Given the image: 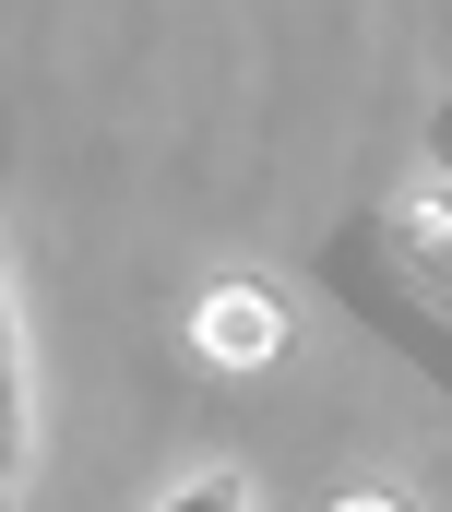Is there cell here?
<instances>
[{
  "mask_svg": "<svg viewBox=\"0 0 452 512\" xmlns=\"http://www.w3.org/2000/svg\"><path fill=\"white\" fill-rule=\"evenodd\" d=\"M191 346L215 358V370H262V358H286V298L262 286V274H226L191 298Z\"/></svg>",
  "mask_w": 452,
  "mask_h": 512,
  "instance_id": "6da1fadb",
  "label": "cell"
},
{
  "mask_svg": "<svg viewBox=\"0 0 452 512\" xmlns=\"http://www.w3.org/2000/svg\"><path fill=\"white\" fill-rule=\"evenodd\" d=\"M393 239H405V262H417V286L452 298V179H417V191L393 203Z\"/></svg>",
  "mask_w": 452,
  "mask_h": 512,
  "instance_id": "7a4b0ae2",
  "label": "cell"
},
{
  "mask_svg": "<svg viewBox=\"0 0 452 512\" xmlns=\"http://www.w3.org/2000/svg\"><path fill=\"white\" fill-rule=\"evenodd\" d=\"M24 477V346H12V286H0V512Z\"/></svg>",
  "mask_w": 452,
  "mask_h": 512,
  "instance_id": "3957f363",
  "label": "cell"
},
{
  "mask_svg": "<svg viewBox=\"0 0 452 512\" xmlns=\"http://www.w3.org/2000/svg\"><path fill=\"white\" fill-rule=\"evenodd\" d=\"M155 512H262V489H250L238 465H203V477H191L179 501H155Z\"/></svg>",
  "mask_w": 452,
  "mask_h": 512,
  "instance_id": "277c9868",
  "label": "cell"
},
{
  "mask_svg": "<svg viewBox=\"0 0 452 512\" xmlns=\"http://www.w3.org/2000/svg\"><path fill=\"white\" fill-rule=\"evenodd\" d=\"M334 512H405V501H381V489H345V501Z\"/></svg>",
  "mask_w": 452,
  "mask_h": 512,
  "instance_id": "5b68a950",
  "label": "cell"
}]
</instances>
